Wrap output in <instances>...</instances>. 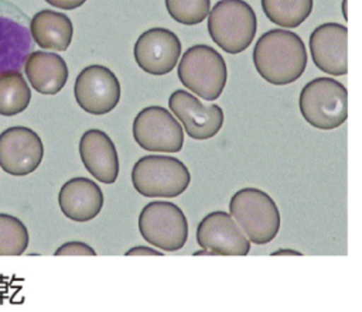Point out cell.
Here are the masks:
<instances>
[{
  "label": "cell",
  "instance_id": "1",
  "mask_svg": "<svg viewBox=\"0 0 362 312\" xmlns=\"http://www.w3.org/2000/svg\"><path fill=\"white\" fill-rule=\"evenodd\" d=\"M252 56L257 73L276 86L296 82L304 73L308 61L300 35L284 28H273L262 34Z\"/></svg>",
  "mask_w": 362,
  "mask_h": 312
},
{
  "label": "cell",
  "instance_id": "2",
  "mask_svg": "<svg viewBox=\"0 0 362 312\" xmlns=\"http://www.w3.org/2000/svg\"><path fill=\"white\" fill-rule=\"evenodd\" d=\"M298 107L303 119L318 130H334L348 119V92L339 82L318 76L300 92Z\"/></svg>",
  "mask_w": 362,
  "mask_h": 312
},
{
  "label": "cell",
  "instance_id": "3",
  "mask_svg": "<svg viewBox=\"0 0 362 312\" xmlns=\"http://www.w3.org/2000/svg\"><path fill=\"white\" fill-rule=\"evenodd\" d=\"M229 213L250 243L267 244L279 233L281 219L276 202L257 188H243L233 193Z\"/></svg>",
  "mask_w": 362,
  "mask_h": 312
},
{
  "label": "cell",
  "instance_id": "4",
  "mask_svg": "<svg viewBox=\"0 0 362 312\" xmlns=\"http://www.w3.org/2000/svg\"><path fill=\"white\" fill-rule=\"evenodd\" d=\"M256 30V14L245 0H219L208 14V32L228 54L243 52L252 44Z\"/></svg>",
  "mask_w": 362,
  "mask_h": 312
},
{
  "label": "cell",
  "instance_id": "5",
  "mask_svg": "<svg viewBox=\"0 0 362 312\" xmlns=\"http://www.w3.org/2000/svg\"><path fill=\"white\" fill-rule=\"evenodd\" d=\"M177 73L189 92L205 100H216L228 80L223 56L204 44L192 45L182 54Z\"/></svg>",
  "mask_w": 362,
  "mask_h": 312
},
{
  "label": "cell",
  "instance_id": "6",
  "mask_svg": "<svg viewBox=\"0 0 362 312\" xmlns=\"http://www.w3.org/2000/svg\"><path fill=\"white\" fill-rule=\"evenodd\" d=\"M191 182L188 168L170 155H144L132 169L134 189L147 198H175Z\"/></svg>",
  "mask_w": 362,
  "mask_h": 312
},
{
  "label": "cell",
  "instance_id": "7",
  "mask_svg": "<svg viewBox=\"0 0 362 312\" xmlns=\"http://www.w3.org/2000/svg\"><path fill=\"white\" fill-rule=\"evenodd\" d=\"M141 237L151 246L165 250H181L188 239V222L184 212L171 202L153 200L139 215Z\"/></svg>",
  "mask_w": 362,
  "mask_h": 312
},
{
  "label": "cell",
  "instance_id": "8",
  "mask_svg": "<svg viewBox=\"0 0 362 312\" xmlns=\"http://www.w3.org/2000/svg\"><path fill=\"white\" fill-rule=\"evenodd\" d=\"M133 137L147 151L178 152L184 145L181 124L161 106H148L139 112L133 121Z\"/></svg>",
  "mask_w": 362,
  "mask_h": 312
},
{
  "label": "cell",
  "instance_id": "9",
  "mask_svg": "<svg viewBox=\"0 0 362 312\" xmlns=\"http://www.w3.org/2000/svg\"><path fill=\"white\" fill-rule=\"evenodd\" d=\"M30 23L17 6L0 0V73L24 68L34 48Z\"/></svg>",
  "mask_w": 362,
  "mask_h": 312
},
{
  "label": "cell",
  "instance_id": "10",
  "mask_svg": "<svg viewBox=\"0 0 362 312\" xmlns=\"http://www.w3.org/2000/svg\"><path fill=\"white\" fill-rule=\"evenodd\" d=\"M74 96L79 107L86 113L102 116L117 106L120 100V83L109 68L90 65L76 76Z\"/></svg>",
  "mask_w": 362,
  "mask_h": 312
},
{
  "label": "cell",
  "instance_id": "11",
  "mask_svg": "<svg viewBox=\"0 0 362 312\" xmlns=\"http://www.w3.org/2000/svg\"><path fill=\"white\" fill-rule=\"evenodd\" d=\"M42 155V141L34 130L14 126L0 133V167L4 172L28 175L40 167Z\"/></svg>",
  "mask_w": 362,
  "mask_h": 312
},
{
  "label": "cell",
  "instance_id": "12",
  "mask_svg": "<svg viewBox=\"0 0 362 312\" xmlns=\"http://www.w3.org/2000/svg\"><path fill=\"white\" fill-rule=\"evenodd\" d=\"M197 243L214 256H246L250 240L230 213L216 210L208 213L197 227Z\"/></svg>",
  "mask_w": 362,
  "mask_h": 312
},
{
  "label": "cell",
  "instance_id": "13",
  "mask_svg": "<svg viewBox=\"0 0 362 312\" xmlns=\"http://www.w3.org/2000/svg\"><path fill=\"white\" fill-rule=\"evenodd\" d=\"M168 107L194 140L215 137L223 124V110L218 104L205 106L192 93L177 89L168 97Z\"/></svg>",
  "mask_w": 362,
  "mask_h": 312
},
{
  "label": "cell",
  "instance_id": "14",
  "mask_svg": "<svg viewBox=\"0 0 362 312\" xmlns=\"http://www.w3.org/2000/svg\"><path fill=\"white\" fill-rule=\"evenodd\" d=\"M134 59L147 73L165 75L171 72L181 55V42L178 37L161 27L144 31L134 44Z\"/></svg>",
  "mask_w": 362,
  "mask_h": 312
},
{
  "label": "cell",
  "instance_id": "15",
  "mask_svg": "<svg viewBox=\"0 0 362 312\" xmlns=\"http://www.w3.org/2000/svg\"><path fill=\"white\" fill-rule=\"evenodd\" d=\"M314 65L332 76L348 72V28L338 23L315 27L308 41Z\"/></svg>",
  "mask_w": 362,
  "mask_h": 312
},
{
  "label": "cell",
  "instance_id": "16",
  "mask_svg": "<svg viewBox=\"0 0 362 312\" xmlns=\"http://www.w3.org/2000/svg\"><path fill=\"white\" fill-rule=\"evenodd\" d=\"M79 155L86 171L103 184H113L119 175V155L112 138L102 130L90 128L79 140Z\"/></svg>",
  "mask_w": 362,
  "mask_h": 312
},
{
  "label": "cell",
  "instance_id": "17",
  "mask_svg": "<svg viewBox=\"0 0 362 312\" xmlns=\"http://www.w3.org/2000/svg\"><path fill=\"white\" fill-rule=\"evenodd\" d=\"M58 205L68 219L88 222L99 215L103 206V193L95 181L76 176L61 186Z\"/></svg>",
  "mask_w": 362,
  "mask_h": 312
},
{
  "label": "cell",
  "instance_id": "18",
  "mask_svg": "<svg viewBox=\"0 0 362 312\" xmlns=\"http://www.w3.org/2000/svg\"><path fill=\"white\" fill-rule=\"evenodd\" d=\"M24 72L35 92L57 95L68 80L66 62L54 52L33 51L24 64Z\"/></svg>",
  "mask_w": 362,
  "mask_h": 312
},
{
  "label": "cell",
  "instance_id": "19",
  "mask_svg": "<svg viewBox=\"0 0 362 312\" xmlns=\"http://www.w3.org/2000/svg\"><path fill=\"white\" fill-rule=\"evenodd\" d=\"M30 31L38 47L51 51H65L71 45L74 25L64 13L41 10L31 18Z\"/></svg>",
  "mask_w": 362,
  "mask_h": 312
},
{
  "label": "cell",
  "instance_id": "20",
  "mask_svg": "<svg viewBox=\"0 0 362 312\" xmlns=\"http://www.w3.org/2000/svg\"><path fill=\"white\" fill-rule=\"evenodd\" d=\"M31 100V90L20 71L0 73V114L16 116L24 112Z\"/></svg>",
  "mask_w": 362,
  "mask_h": 312
},
{
  "label": "cell",
  "instance_id": "21",
  "mask_svg": "<svg viewBox=\"0 0 362 312\" xmlns=\"http://www.w3.org/2000/svg\"><path fill=\"white\" fill-rule=\"evenodd\" d=\"M264 16L276 25L296 28L313 11V0H260Z\"/></svg>",
  "mask_w": 362,
  "mask_h": 312
},
{
  "label": "cell",
  "instance_id": "22",
  "mask_svg": "<svg viewBox=\"0 0 362 312\" xmlns=\"http://www.w3.org/2000/svg\"><path fill=\"white\" fill-rule=\"evenodd\" d=\"M30 243L28 230L16 216L0 213V256H21Z\"/></svg>",
  "mask_w": 362,
  "mask_h": 312
},
{
  "label": "cell",
  "instance_id": "23",
  "mask_svg": "<svg viewBox=\"0 0 362 312\" xmlns=\"http://www.w3.org/2000/svg\"><path fill=\"white\" fill-rule=\"evenodd\" d=\"M165 8L177 23L195 25L208 17L211 0H165Z\"/></svg>",
  "mask_w": 362,
  "mask_h": 312
},
{
  "label": "cell",
  "instance_id": "24",
  "mask_svg": "<svg viewBox=\"0 0 362 312\" xmlns=\"http://www.w3.org/2000/svg\"><path fill=\"white\" fill-rule=\"evenodd\" d=\"M55 256H96V251L82 241H68L55 250Z\"/></svg>",
  "mask_w": 362,
  "mask_h": 312
},
{
  "label": "cell",
  "instance_id": "25",
  "mask_svg": "<svg viewBox=\"0 0 362 312\" xmlns=\"http://www.w3.org/2000/svg\"><path fill=\"white\" fill-rule=\"evenodd\" d=\"M48 4L62 8V10H74L76 7H81L86 0H45Z\"/></svg>",
  "mask_w": 362,
  "mask_h": 312
},
{
  "label": "cell",
  "instance_id": "26",
  "mask_svg": "<svg viewBox=\"0 0 362 312\" xmlns=\"http://www.w3.org/2000/svg\"><path fill=\"white\" fill-rule=\"evenodd\" d=\"M161 256V253L158 250H153L150 247H144V246H139V247H133L130 250L126 251V256Z\"/></svg>",
  "mask_w": 362,
  "mask_h": 312
},
{
  "label": "cell",
  "instance_id": "27",
  "mask_svg": "<svg viewBox=\"0 0 362 312\" xmlns=\"http://www.w3.org/2000/svg\"><path fill=\"white\" fill-rule=\"evenodd\" d=\"M286 254H290V256H301L300 251H297V250H290V248H280V250L272 253V256H286Z\"/></svg>",
  "mask_w": 362,
  "mask_h": 312
},
{
  "label": "cell",
  "instance_id": "28",
  "mask_svg": "<svg viewBox=\"0 0 362 312\" xmlns=\"http://www.w3.org/2000/svg\"><path fill=\"white\" fill-rule=\"evenodd\" d=\"M346 6H348V0H342V14H344V18L348 20V10H346Z\"/></svg>",
  "mask_w": 362,
  "mask_h": 312
}]
</instances>
